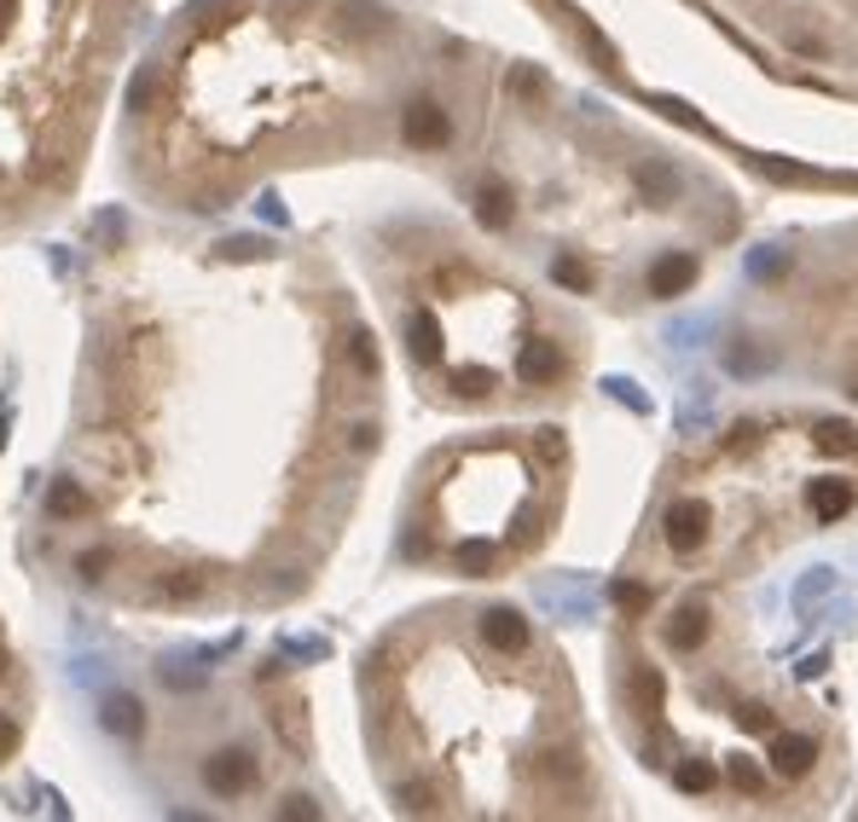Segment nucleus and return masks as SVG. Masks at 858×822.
<instances>
[{
	"label": "nucleus",
	"instance_id": "f257e3e1",
	"mask_svg": "<svg viewBox=\"0 0 858 822\" xmlns=\"http://www.w3.org/2000/svg\"><path fill=\"white\" fill-rule=\"evenodd\" d=\"M204 788L215 793V800H238V793L256 788V759L238 753V748H226V753L204 759Z\"/></svg>",
	"mask_w": 858,
	"mask_h": 822
},
{
	"label": "nucleus",
	"instance_id": "f03ea898",
	"mask_svg": "<svg viewBox=\"0 0 858 822\" xmlns=\"http://www.w3.org/2000/svg\"><path fill=\"white\" fill-rule=\"evenodd\" d=\"M708 527H714V510L702 504V499H673V510H667V527H662V538L678 551V556H691L702 538H708Z\"/></svg>",
	"mask_w": 858,
	"mask_h": 822
},
{
	"label": "nucleus",
	"instance_id": "7ed1b4c3",
	"mask_svg": "<svg viewBox=\"0 0 858 822\" xmlns=\"http://www.w3.org/2000/svg\"><path fill=\"white\" fill-rule=\"evenodd\" d=\"M708 631H714V620H708V603H702V597L678 603V608L667 614V626H662V637H667L673 655H696L702 644H708Z\"/></svg>",
	"mask_w": 858,
	"mask_h": 822
},
{
	"label": "nucleus",
	"instance_id": "20e7f679",
	"mask_svg": "<svg viewBox=\"0 0 858 822\" xmlns=\"http://www.w3.org/2000/svg\"><path fill=\"white\" fill-rule=\"evenodd\" d=\"M400 134H407V145H418V151H441L452 140V116L436 105V99H412L407 116H400Z\"/></svg>",
	"mask_w": 858,
	"mask_h": 822
},
{
	"label": "nucleus",
	"instance_id": "39448f33",
	"mask_svg": "<svg viewBox=\"0 0 858 822\" xmlns=\"http://www.w3.org/2000/svg\"><path fill=\"white\" fill-rule=\"evenodd\" d=\"M476 631H482V644L493 655H522L528 649V620L517 608H488L482 620H476Z\"/></svg>",
	"mask_w": 858,
	"mask_h": 822
},
{
	"label": "nucleus",
	"instance_id": "423d86ee",
	"mask_svg": "<svg viewBox=\"0 0 858 822\" xmlns=\"http://www.w3.org/2000/svg\"><path fill=\"white\" fill-rule=\"evenodd\" d=\"M696 273H702V261L696 255H662V261L650 267V296H685L691 285H696Z\"/></svg>",
	"mask_w": 858,
	"mask_h": 822
},
{
	"label": "nucleus",
	"instance_id": "0eeeda50",
	"mask_svg": "<svg viewBox=\"0 0 858 822\" xmlns=\"http://www.w3.org/2000/svg\"><path fill=\"white\" fill-rule=\"evenodd\" d=\"M517 371H522V382H534V389H540V382H558V377L569 371V353H563L558 342H528Z\"/></svg>",
	"mask_w": 858,
	"mask_h": 822
},
{
	"label": "nucleus",
	"instance_id": "6e6552de",
	"mask_svg": "<svg viewBox=\"0 0 858 822\" xmlns=\"http://www.w3.org/2000/svg\"><path fill=\"white\" fill-rule=\"evenodd\" d=\"M534 770H540V782H545V788L569 793V788L580 782V748H569V741H558V748H545V753L534 759Z\"/></svg>",
	"mask_w": 858,
	"mask_h": 822
},
{
	"label": "nucleus",
	"instance_id": "1a4fd4ad",
	"mask_svg": "<svg viewBox=\"0 0 858 822\" xmlns=\"http://www.w3.org/2000/svg\"><path fill=\"white\" fill-rule=\"evenodd\" d=\"M639 192H644V203H673L678 192H685V174H678L673 163H639Z\"/></svg>",
	"mask_w": 858,
	"mask_h": 822
},
{
	"label": "nucleus",
	"instance_id": "9d476101",
	"mask_svg": "<svg viewBox=\"0 0 858 822\" xmlns=\"http://www.w3.org/2000/svg\"><path fill=\"white\" fill-rule=\"evenodd\" d=\"M725 366L737 371V377H760V371H772V366H777V353H772V348H760L754 337H737V342L725 348Z\"/></svg>",
	"mask_w": 858,
	"mask_h": 822
},
{
	"label": "nucleus",
	"instance_id": "9b49d317",
	"mask_svg": "<svg viewBox=\"0 0 858 822\" xmlns=\"http://www.w3.org/2000/svg\"><path fill=\"white\" fill-rule=\"evenodd\" d=\"M99 725H105L111 736H140L145 730V707L134 696H111L105 712H99Z\"/></svg>",
	"mask_w": 858,
	"mask_h": 822
},
{
	"label": "nucleus",
	"instance_id": "f8f14e48",
	"mask_svg": "<svg viewBox=\"0 0 858 822\" xmlns=\"http://www.w3.org/2000/svg\"><path fill=\"white\" fill-rule=\"evenodd\" d=\"M633 707L644 712V718H655L662 712V701H667V684H662V672H655V666H633Z\"/></svg>",
	"mask_w": 858,
	"mask_h": 822
},
{
	"label": "nucleus",
	"instance_id": "ddd939ff",
	"mask_svg": "<svg viewBox=\"0 0 858 822\" xmlns=\"http://www.w3.org/2000/svg\"><path fill=\"white\" fill-rule=\"evenodd\" d=\"M476 215H482V226H493V233H499V226H511V192H504L499 186V179H488V186L482 192H476Z\"/></svg>",
	"mask_w": 858,
	"mask_h": 822
},
{
	"label": "nucleus",
	"instance_id": "4468645a",
	"mask_svg": "<svg viewBox=\"0 0 858 822\" xmlns=\"http://www.w3.org/2000/svg\"><path fill=\"white\" fill-rule=\"evenodd\" d=\"M852 510V486H841V481H818L813 486V516L818 522H836V516H847Z\"/></svg>",
	"mask_w": 858,
	"mask_h": 822
},
{
	"label": "nucleus",
	"instance_id": "2eb2a0df",
	"mask_svg": "<svg viewBox=\"0 0 858 822\" xmlns=\"http://www.w3.org/2000/svg\"><path fill=\"white\" fill-rule=\"evenodd\" d=\"M574 35H580V47H586V53H592V64H597V70H621V53H615V41L603 35L597 23H586V18H580V23H574Z\"/></svg>",
	"mask_w": 858,
	"mask_h": 822
},
{
	"label": "nucleus",
	"instance_id": "dca6fc26",
	"mask_svg": "<svg viewBox=\"0 0 858 822\" xmlns=\"http://www.w3.org/2000/svg\"><path fill=\"white\" fill-rule=\"evenodd\" d=\"M772 759H777L784 777H800V770L813 764V741H806V736H777L772 741Z\"/></svg>",
	"mask_w": 858,
	"mask_h": 822
},
{
	"label": "nucleus",
	"instance_id": "f3484780",
	"mask_svg": "<svg viewBox=\"0 0 858 822\" xmlns=\"http://www.w3.org/2000/svg\"><path fill=\"white\" fill-rule=\"evenodd\" d=\"M407 337H412V353H418V359H436V353H441V330H436V319H429V314H412Z\"/></svg>",
	"mask_w": 858,
	"mask_h": 822
},
{
	"label": "nucleus",
	"instance_id": "a211bd4d",
	"mask_svg": "<svg viewBox=\"0 0 858 822\" xmlns=\"http://www.w3.org/2000/svg\"><path fill=\"white\" fill-rule=\"evenodd\" d=\"M197 590H204V579H197V574H168V579H157L151 597H157V603H192Z\"/></svg>",
	"mask_w": 858,
	"mask_h": 822
},
{
	"label": "nucleus",
	"instance_id": "6ab92c4d",
	"mask_svg": "<svg viewBox=\"0 0 858 822\" xmlns=\"http://www.w3.org/2000/svg\"><path fill=\"white\" fill-rule=\"evenodd\" d=\"M47 510H53V516H82V510H88V493H82L75 481H59L53 493H47Z\"/></svg>",
	"mask_w": 858,
	"mask_h": 822
},
{
	"label": "nucleus",
	"instance_id": "aec40b11",
	"mask_svg": "<svg viewBox=\"0 0 858 822\" xmlns=\"http://www.w3.org/2000/svg\"><path fill=\"white\" fill-rule=\"evenodd\" d=\"M395 800H400V811H436V788L429 782H400Z\"/></svg>",
	"mask_w": 858,
	"mask_h": 822
},
{
	"label": "nucleus",
	"instance_id": "412c9836",
	"mask_svg": "<svg viewBox=\"0 0 858 822\" xmlns=\"http://www.w3.org/2000/svg\"><path fill=\"white\" fill-rule=\"evenodd\" d=\"M348 359H355L360 377H377V348H371V337H348Z\"/></svg>",
	"mask_w": 858,
	"mask_h": 822
},
{
	"label": "nucleus",
	"instance_id": "4be33fe9",
	"mask_svg": "<svg viewBox=\"0 0 858 822\" xmlns=\"http://www.w3.org/2000/svg\"><path fill=\"white\" fill-rule=\"evenodd\" d=\"M678 788H685V793H708L714 788V770L708 764H678Z\"/></svg>",
	"mask_w": 858,
	"mask_h": 822
},
{
	"label": "nucleus",
	"instance_id": "5701e85b",
	"mask_svg": "<svg viewBox=\"0 0 858 822\" xmlns=\"http://www.w3.org/2000/svg\"><path fill=\"white\" fill-rule=\"evenodd\" d=\"M818 441H824V452H852V429L847 423H824Z\"/></svg>",
	"mask_w": 858,
	"mask_h": 822
},
{
	"label": "nucleus",
	"instance_id": "b1692460",
	"mask_svg": "<svg viewBox=\"0 0 858 822\" xmlns=\"http://www.w3.org/2000/svg\"><path fill=\"white\" fill-rule=\"evenodd\" d=\"M511 88H517L522 99H545V75H540V70H517Z\"/></svg>",
	"mask_w": 858,
	"mask_h": 822
},
{
	"label": "nucleus",
	"instance_id": "393cba45",
	"mask_svg": "<svg viewBox=\"0 0 858 822\" xmlns=\"http://www.w3.org/2000/svg\"><path fill=\"white\" fill-rule=\"evenodd\" d=\"M558 285H569V290H592V273L580 267V261H558Z\"/></svg>",
	"mask_w": 858,
	"mask_h": 822
},
{
	"label": "nucleus",
	"instance_id": "a878e982",
	"mask_svg": "<svg viewBox=\"0 0 858 822\" xmlns=\"http://www.w3.org/2000/svg\"><path fill=\"white\" fill-rule=\"evenodd\" d=\"M348 446H355V452H377V423L360 418L355 429H348Z\"/></svg>",
	"mask_w": 858,
	"mask_h": 822
},
{
	"label": "nucleus",
	"instance_id": "bb28decb",
	"mask_svg": "<svg viewBox=\"0 0 858 822\" xmlns=\"http://www.w3.org/2000/svg\"><path fill=\"white\" fill-rule=\"evenodd\" d=\"M760 168H766L772 179H784V186H800V179H806V168H795V163H784V157H766Z\"/></svg>",
	"mask_w": 858,
	"mask_h": 822
},
{
	"label": "nucleus",
	"instance_id": "cd10ccee",
	"mask_svg": "<svg viewBox=\"0 0 858 822\" xmlns=\"http://www.w3.org/2000/svg\"><path fill=\"white\" fill-rule=\"evenodd\" d=\"M615 603H621V608H633V614H639V608L650 603V590H644V585H633V579H621V585H615Z\"/></svg>",
	"mask_w": 858,
	"mask_h": 822
},
{
	"label": "nucleus",
	"instance_id": "c85d7f7f",
	"mask_svg": "<svg viewBox=\"0 0 858 822\" xmlns=\"http://www.w3.org/2000/svg\"><path fill=\"white\" fill-rule=\"evenodd\" d=\"M75 568H82V579H99V574L111 568V551H88L82 562H75Z\"/></svg>",
	"mask_w": 858,
	"mask_h": 822
},
{
	"label": "nucleus",
	"instance_id": "c756f323",
	"mask_svg": "<svg viewBox=\"0 0 858 822\" xmlns=\"http://www.w3.org/2000/svg\"><path fill=\"white\" fill-rule=\"evenodd\" d=\"M829 585H836V579H829V574L818 568L813 579H800V603H818V597H824V590H829Z\"/></svg>",
	"mask_w": 858,
	"mask_h": 822
},
{
	"label": "nucleus",
	"instance_id": "7c9ffc66",
	"mask_svg": "<svg viewBox=\"0 0 858 822\" xmlns=\"http://www.w3.org/2000/svg\"><path fill=\"white\" fill-rule=\"evenodd\" d=\"M540 452L551 458V464H563V452H569V446H563V434H558V429H545V434H540Z\"/></svg>",
	"mask_w": 858,
	"mask_h": 822
},
{
	"label": "nucleus",
	"instance_id": "2f4dec72",
	"mask_svg": "<svg viewBox=\"0 0 858 822\" xmlns=\"http://www.w3.org/2000/svg\"><path fill=\"white\" fill-rule=\"evenodd\" d=\"M731 782H737V788H748V793H754V788H760V777H754V770H748L743 759H737V764H731Z\"/></svg>",
	"mask_w": 858,
	"mask_h": 822
},
{
	"label": "nucleus",
	"instance_id": "473e14b6",
	"mask_svg": "<svg viewBox=\"0 0 858 822\" xmlns=\"http://www.w3.org/2000/svg\"><path fill=\"white\" fill-rule=\"evenodd\" d=\"M754 273H760V278H777V273H784V261H777V255H754Z\"/></svg>",
	"mask_w": 858,
	"mask_h": 822
},
{
	"label": "nucleus",
	"instance_id": "72a5a7b5",
	"mask_svg": "<svg viewBox=\"0 0 858 822\" xmlns=\"http://www.w3.org/2000/svg\"><path fill=\"white\" fill-rule=\"evenodd\" d=\"M18 748V725H0V759H7Z\"/></svg>",
	"mask_w": 858,
	"mask_h": 822
},
{
	"label": "nucleus",
	"instance_id": "f704fd0d",
	"mask_svg": "<svg viewBox=\"0 0 858 822\" xmlns=\"http://www.w3.org/2000/svg\"><path fill=\"white\" fill-rule=\"evenodd\" d=\"M847 394H852V400H858V371H852V382H847Z\"/></svg>",
	"mask_w": 858,
	"mask_h": 822
},
{
	"label": "nucleus",
	"instance_id": "c9c22d12",
	"mask_svg": "<svg viewBox=\"0 0 858 822\" xmlns=\"http://www.w3.org/2000/svg\"><path fill=\"white\" fill-rule=\"evenodd\" d=\"M0 18H7V0H0Z\"/></svg>",
	"mask_w": 858,
	"mask_h": 822
}]
</instances>
